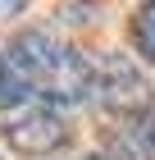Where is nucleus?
<instances>
[{
  "instance_id": "nucleus-1",
  "label": "nucleus",
  "mask_w": 155,
  "mask_h": 160,
  "mask_svg": "<svg viewBox=\"0 0 155 160\" xmlns=\"http://www.w3.org/2000/svg\"><path fill=\"white\" fill-rule=\"evenodd\" d=\"M14 78L23 82L27 96H36L41 105H82L96 96V64L91 55L55 41L50 32H18L5 46Z\"/></svg>"
},
{
  "instance_id": "nucleus-2",
  "label": "nucleus",
  "mask_w": 155,
  "mask_h": 160,
  "mask_svg": "<svg viewBox=\"0 0 155 160\" xmlns=\"http://www.w3.org/2000/svg\"><path fill=\"white\" fill-rule=\"evenodd\" d=\"M91 64H96V96H91L96 105H105L109 114H137V119L151 110V87L128 55L100 50L91 55Z\"/></svg>"
},
{
  "instance_id": "nucleus-3",
  "label": "nucleus",
  "mask_w": 155,
  "mask_h": 160,
  "mask_svg": "<svg viewBox=\"0 0 155 160\" xmlns=\"http://www.w3.org/2000/svg\"><path fill=\"white\" fill-rule=\"evenodd\" d=\"M0 133H5V142H9L14 151H23V156H41V160H46L50 151L64 147L69 128H64V119L50 110V105H27V110L9 114Z\"/></svg>"
},
{
  "instance_id": "nucleus-4",
  "label": "nucleus",
  "mask_w": 155,
  "mask_h": 160,
  "mask_svg": "<svg viewBox=\"0 0 155 160\" xmlns=\"http://www.w3.org/2000/svg\"><path fill=\"white\" fill-rule=\"evenodd\" d=\"M132 41H137V50H142L146 60L155 64V5H146V9L137 14V28H132Z\"/></svg>"
},
{
  "instance_id": "nucleus-5",
  "label": "nucleus",
  "mask_w": 155,
  "mask_h": 160,
  "mask_svg": "<svg viewBox=\"0 0 155 160\" xmlns=\"http://www.w3.org/2000/svg\"><path fill=\"white\" fill-rule=\"evenodd\" d=\"M27 92H23V82L14 78V69H9V60H5V50H0V110H9V105H18Z\"/></svg>"
},
{
  "instance_id": "nucleus-6",
  "label": "nucleus",
  "mask_w": 155,
  "mask_h": 160,
  "mask_svg": "<svg viewBox=\"0 0 155 160\" xmlns=\"http://www.w3.org/2000/svg\"><path fill=\"white\" fill-rule=\"evenodd\" d=\"M132 147L142 151V156H151L155 160V105L137 119V128H132Z\"/></svg>"
},
{
  "instance_id": "nucleus-7",
  "label": "nucleus",
  "mask_w": 155,
  "mask_h": 160,
  "mask_svg": "<svg viewBox=\"0 0 155 160\" xmlns=\"http://www.w3.org/2000/svg\"><path fill=\"white\" fill-rule=\"evenodd\" d=\"M87 160H123L119 151H96V156H87Z\"/></svg>"
}]
</instances>
